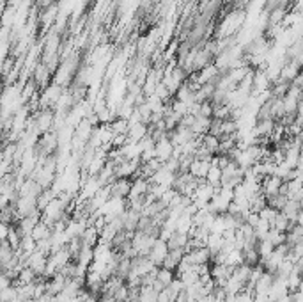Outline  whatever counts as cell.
<instances>
[{"label": "cell", "instance_id": "obj_1", "mask_svg": "<svg viewBox=\"0 0 303 302\" xmlns=\"http://www.w3.org/2000/svg\"><path fill=\"white\" fill-rule=\"evenodd\" d=\"M158 237H153V235H147L144 231H135L133 238H131V245L133 249L137 251L138 256H149L153 245L156 244Z\"/></svg>", "mask_w": 303, "mask_h": 302}, {"label": "cell", "instance_id": "obj_2", "mask_svg": "<svg viewBox=\"0 0 303 302\" xmlns=\"http://www.w3.org/2000/svg\"><path fill=\"white\" fill-rule=\"evenodd\" d=\"M131 185H133V178H117L113 183L108 185L110 196L128 199L129 192H131Z\"/></svg>", "mask_w": 303, "mask_h": 302}, {"label": "cell", "instance_id": "obj_3", "mask_svg": "<svg viewBox=\"0 0 303 302\" xmlns=\"http://www.w3.org/2000/svg\"><path fill=\"white\" fill-rule=\"evenodd\" d=\"M286 185V181L280 180L279 176H264L263 180H261V188H263V194L266 197L270 196H275V194H280Z\"/></svg>", "mask_w": 303, "mask_h": 302}, {"label": "cell", "instance_id": "obj_4", "mask_svg": "<svg viewBox=\"0 0 303 302\" xmlns=\"http://www.w3.org/2000/svg\"><path fill=\"white\" fill-rule=\"evenodd\" d=\"M169 251H170L169 244H167L165 240H162V238H158L156 244L153 245V249H151V253H149L151 262H153L156 267H163V262H165Z\"/></svg>", "mask_w": 303, "mask_h": 302}, {"label": "cell", "instance_id": "obj_5", "mask_svg": "<svg viewBox=\"0 0 303 302\" xmlns=\"http://www.w3.org/2000/svg\"><path fill=\"white\" fill-rule=\"evenodd\" d=\"M176 153V146L172 143V139L169 137H163V139L156 141V158H160L162 162H167L169 158H172Z\"/></svg>", "mask_w": 303, "mask_h": 302}, {"label": "cell", "instance_id": "obj_6", "mask_svg": "<svg viewBox=\"0 0 303 302\" xmlns=\"http://www.w3.org/2000/svg\"><path fill=\"white\" fill-rule=\"evenodd\" d=\"M46 265H48V256L43 254L41 251H36V253H32L30 256H28V267H30V269H32L39 278L45 276Z\"/></svg>", "mask_w": 303, "mask_h": 302}, {"label": "cell", "instance_id": "obj_7", "mask_svg": "<svg viewBox=\"0 0 303 302\" xmlns=\"http://www.w3.org/2000/svg\"><path fill=\"white\" fill-rule=\"evenodd\" d=\"M186 251L185 249H170L169 254H167L165 262H163V267L165 269H170V270H178L179 263L183 262V258H185Z\"/></svg>", "mask_w": 303, "mask_h": 302}, {"label": "cell", "instance_id": "obj_8", "mask_svg": "<svg viewBox=\"0 0 303 302\" xmlns=\"http://www.w3.org/2000/svg\"><path fill=\"white\" fill-rule=\"evenodd\" d=\"M78 238L82 240L84 247H96V245L100 244V231H98L94 226H87V229H85Z\"/></svg>", "mask_w": 303, "mask_h": 302}, {"label": "cell", "instance_id": "obj_9", "mask_svg": "<svg viewBox=\"0 0 303 302\" xmlns=\"http://www.w3.org/2000/svg\"><path fill=\"white\" fill-rule=\"evenodd\" d=\"M211 167V162H206V160H199L195 158L194 163L190 165V174L195 176V178H199V180H206L207 176V171H209Z\"/></svg>", "mask_w": 303, "mask_h": 302}, {"label": "cell", "instance_id": "obj_10", "mask_svg": "<svg viewBox=\"0 0 303 302\" xmlns=\"http://www.w3.org/2000/svg\"><path fill=\"white\" fill-rule=\"evenodd\" d=\"M302 210H303V206H302V203H300V201L289 199V201L286 203V206L282 208V213H284V215H286L291 222H296V221H298V215L302 213Z\"/></svg>", "mask_w": 303, "mask_h": 302}, {"label": "cell", "instance_id": "obj_11", "mask_svg": "<svg viewBox=\"0 0 303 302\" xmlns=\"http://www.w3.org/2000/svg\"><path fill=\"white\" fill-rule=\"evenodd\" d=\"M201 146L206 148L211 155H218L220 153V139L211 134H206L201 137Z\"/></svg>", "mask_w": 303, "mask_h": 302}, {"label": "cell", "instance_id": "obj_12", "mask_svg": "<svg viewBox=\"0 0 303 302\" xmlns=\"http://www.w3.org/2000/svg\"><path fill=\"white\" fill-rule=\"evenodd\" d=\"M252 269H254V267L247 265V263H243V265L236 267V269H234V272H232V276H234V278L238 279V281L241 283V285L245 286V288H247V286H248V283H250Z\"/></svg>", "mask_w": 303, "mask_h": 302}, {"label": "cell", "instance_id": "obj_13", "mask_svg": "<svg viewBox=\"0 0 303 302\" xmlns=\"http://www.w3.org/2000/svg\"><path fill=\"white\" fill-rule=\"evenodd\" d=\"M188 242H190V235H185V233H178L176 231L170 240L167 242L169 244V249H185L188 247Z\"/></svg>", "mask_w": 303, "mask_h": 302}, {"label": "cell", "instance_id": "obj_14", "mask_svg": "<svg viewBox=\"0 0 303 302\" xmlns=\"http://www.w3.org/2000/svg\"><path fill=\"white\" fill-rule=\"evenodd\" d=\"M52 233H53V229L50 228L46 222H43L41 221L39 224L34 228V231H32V238L36 242H39V240H48L50 237H52Z\"/></svg>", "mask_w": 303, "mask_h": 302}, {"label": "cell", "instance_id": "obj_15", "mask_svg": "<svg viewBox=\"0 0 303 302\" xmlns=\"http://www.w3.org/2000/svg\"><path fill=\"white\" fill-rule=\"evenodd\" d=\"M222 172H223V169L220 167V165L211 163V167H209L207 176H206V181L211 185H214V187H220V185H222Z\"/></svg>", "mask_w": 303, "mask_h": 302}, {"label": "cell", "instance_id": "obj_16", "mask_svg": "<svg viewBox=\"0 0 303 302\" xmlns=\"http://www.w3.org/2000/svg\"><path fill=\"white\" fill-rule=\"evenodd\" d=\"M176 278H178V276H176L174 270L165 269V267H160V269H158V272H156V279L162 283L165 288H167V286L172 285V281H174Z\"/></svg>", "mask_w": 303, "mask_h": 302}, {"label": "cell", "instance_id": "obj_17", "mask_svg": "<svg viewBox=\"0 0 303 302\" xmlns=\"http://www.w3.org/2000/svg\"><path fill=\"white\" fill-rule=\"evenodd\" d=\"M266 201H268V204H270L271 208H275V210H279V212H282V208L286 206V203L289 201V197H287V194L282 190L280 194H275V196L266 197Z\"/></svg>", "mask_w": 303, "mask_h": 302}, {"label": "cell", "instance_id": "obj_18", "mask_svg": "<svg viewBox=\"0 0 303 302\" xmlns=\"http://www.w3.org/2000/svg\"><path fill=\"white\" fill-rule=\"evenodd\" d=\"M14 253H16L14 247H12L7 240H2V247H0V263H2V265L9 263L12 260V256H14Z\"/></svg>", "mask_w": 303, "mask_h": 302}, {"label": "cell", "instance_id": "obj_19", "mask_svg": "<svg viewBox=\"0 0 303 302\" xmlns=\"http://www.w3.org/2000/svg\"><path fill=\"white\" fill-rule=\"evenodd\" d=\"M295 224H296V222H291V221H289V219H287L286 215H284L282 212H280L279 215H277L275 222H273V226H271V228L279 229V231H282V233H287V231H289V229H291Z\"/></svg>", "mask_w": 303, "mask_h": 302}, {"label": "cell", "instance_id": "obj_20", "mask_svg": "<svg viewBox=\"0 0 303 302\" xmlns=\"http://www.w3.org/2000/svg\"><path fill=\"white\" fill-rule=\"evenodd\" d=\"M207 247H209L211 253H220L223 247V235L211 233L209 237H207Z\"/></svg>", "mask_w": 303, "mask_h": 302}, {"label": "cell", "instance_id": "obj_21", "mask_svg": "<svg viewBox=\"0 0 303 302\" xmlns=\"http://www.w3.org/2000/svg\"><path fill=\"white\" fill-rule=\"evenodd\" d=\"M279 210H275V208H271L270 204H266L261 212H259V217H261V221H264V222H268L270 226H273V222H275V219H277V215H279Z\"/></svg>", "mask_w": 303, "mask_h": 302}, {"label": "cell", "instance_id": "obj_22", "mask_svg": "<svg viewBox=\"0 0 303 302\" xmlns=\"http://www.w3.org/2000/svg\"><path fill=\"white\" fill-rule=\"evenodd\" d=\"M77 262L82 263V265L91 267L94 262V247H82L80 254H78Z\"/></svg>", "mask_w": 303, "mask_h": 302}, {"label": "cell", "instance_id": "obj_23", "mask_svg": "<svg viewBox=\"0 0 303 302\" xmlns=\"http://www.w3.org/2000/svg\"><path fill=\"white\" fill-rule=\"evenodd\" d=\"M286 238H287V233H282V231H279V229H275V228H271L270 233H268V240L275 245V247L286 244Z\"/></svg>", "mask_w": 303, "mask_h": 302}, {"label": "cell", "instance_id": "obj_24", "mask_svg": "<svg viewBox=\"0 0 303 302\" xmlns=\"http://www.w3.org/2000/svg\"><path fill=\"white\" fill-rule=\"evenodd\" d=\"M257 251H259V254H261V262H263V260H266V258L271 256V253L275 251V245L271 244V242L266 238V240H261V242H259Z\"/></svg>", "mask_w": 303, "mask_h": 302}, {"label": "cell", "instance_id": "obj_25", "mask_svg": "<svg viewBox=\"0 0 303 302\" xmlns=\"http://www.w3.org/2000/svg\"><path fill=\"white\" fill-rule=\"evenodd\" d=\"M243 256H245V263L250 267L261 265V254H259L257 249H250V251H243Z\"/></svg>", "mask_w": 303, "mask_h": 302}]
</instances>
